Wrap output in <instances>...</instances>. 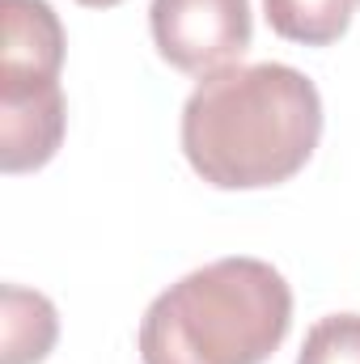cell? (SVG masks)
Here are the masks:
<instances>
[{
    "label": "cell",
    "mask_w": 360,
    "mask_h": 364,
    "mask_svg": "<svg viewBox=\"0 0 360 364\" xmlns=\"http://www.w3.org/2000/svg\"><path fill=\"white\" fill-rule=\"evenodd\" d=\"M322 136L318 85L292 64H233L203 77L182 106V153L216 191L280 186Z\"/></svg>",
    "instance_id": "obj_1"
},
{
    "label": "cell",
    "mask_w": 360,
    "mask_h": 364,
    "mask_svg": "<svg viewBox=\"0 0 360 364\" xmlns=\"http://www.w3.org/2000/svg\"><path fill=\"white\" fill-rule=\"evenodd\" d=\"M60 339L55 305L21 284L0 288V364H38Z\"/></svg>",
    "instance_id": "obj_6"
},
{
    "label": "cell",
    "mask_w": 360,
    "mask_h": 364,
    "mask_svg": "<svg viewBox=\"0 0 360 364\" xmlns=\"http://www.w3.org/2000/svg\"><path fill=\"white\" fill-rule=\"evenodd\" d=\"M297 364H360V314H327L309 326Z\"/></svg>",
    "instance_id": "obj_8"
},
{
    "label": "cell",
    "mask_w": 360,
    "mask_h": 364,
    "mask_svg": "<svg viewBox=\"0 0 360 364\" xmlns=\"http://www.w3.org/2000/svg\"><path fill=\"white\" fill-rule=\"evenodd\" d=\"M356 9L360 0H263L271 30L280 38L305 43V47H327V43L344 38Z\"/></svg>",
    "instance_id": "obj_7"
},
{
    "label": "cell",
    "mask_w": 360,
    "mask_h": 364,
    "mask_svg": "<svg viewBox=\"0 0 360 364\" xmlns=\"http://www.w3.org/2000/svg\"><path fill=\"white\" fill-rule=\"evenodd\" d=\"M292 288L263 259L229 255L170 284L140 318L144 364H263L288 339Z\"/></svg>",
    "instance_id": "obj_2"
},
{
    "label": "cell",
    "mask_w": 360,
    "mask_h": 364,
    "mask_svg": "<svg viewBox=\"0 0 360 364\" xmlns=\"http://www.w3.org/2000/svg\"><path fill=\"white\" fill-rule=\"evenodd\" d=\"M77 4H85V9H115V4H123V0H77Z\"/></svg>",
    "instance_id": "obj_9"
},
{
    "label": "cell",
    "mask_w": 360,
    "mask_h": 364,
    "mask_svg": "<svg viewBox=\"0 0 360 364\" xmlns=\"http://www.w3.org/2000/svg\"><path fill=\"white\" fill-rule=\"evenodd\" d=\"M4 43H0V85L60 81L64 68V26L47 0H0Z\"/></svg>",
    "instance_id": "obj_5"
},
{
    "label": "cell",
    "mask_w": 360,
    "mask_h": 364,
    "mask_svg": "<svg viewBox=\"0 0 360 364\" xmlns=\"http://www.w3.org/2000/svg\"><path fill=\"white\" fill-rule=\"evenodd\" d=\"M68 127V106L60 81H21L0 85V170L30 174L43 170Z\"/></svg>",
    "instance_id": "obj_4"
},
{
    "label": "cell",
    "mask_w": 360,
    "mask_h": 364,
    "mask_svg": "<svg viewBox=\"0 0 360 364\" xmlns=\"http://www.w3.org/2000/svg\"><path fill=\"white\" fill-rule=\"evenodd\" d=\"M149 26L162 60L191 77L233 68L255 34L250 0H153Z\"/></svg>",
    "instance_id": "obj_3"
}]
</instances>
